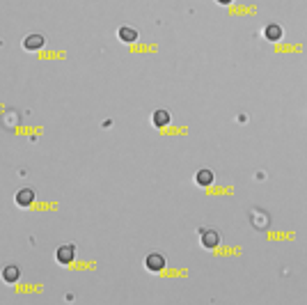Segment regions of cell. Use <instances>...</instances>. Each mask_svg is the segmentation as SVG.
Instances as JSON below:
<instances>
[{
    "label": "cell",
    "instance_id": "6da1fadb",
    "mask_svg": "<svg viewBox=\"0 0 307 305\" xmlns=\"http://www.w3.org/2000/svg\"><path fill=\"white\" fill-rule=\"evenodd\" d=\"M46 46V37L39 35V32H30V35L23 37V48L30 51V53H37V51H42Z\"/></svg>",
    "mask_w": 307,
    "mask_h": 305
},
{
    "label": "cell",
    "instance_id": "7a4b0ae2",
    "mask_svg": "<svg viewBox=\"0 0 307 305\" xmlns=\"http://www.w3.org/2000/svg\"><path fill=\"white\" fill-rule=\"evenodd\" d=\"M200 243L204 250H216L220 243V234L216 229H200Z\"/></svg>",
    "mask_w": 307,
    "mask_h": 305
},
{
    "label": "cell",
    "instance_id": "3957f363",
    "mask_svg": "<svg viewBox=\"0 0 307 305\" xmlns=\"http://www.w3.org/2000/svg\"><path fill=\"white\" fill-rule=\"evenodd\" d=\"M145 269L152 271V273H158V271L165 269V257L160 252H149L145 257Z\"/></svg>",
    "mask_w": 307,
    "mask_h": 305
},
{
    "label": "cell",
    "instance_id": "277c9868",
    "mask_svg": "<svg viewBox=\"0 0 307 305\" xmlns=\"http://www.w3.org/2000/svg\"><path fill=\"white\" fill-rule=\"evenodd\" d=\"M74 257H76V248H74L71 243L60 245L58 250H55V259H58L60 264H71L74 262Z\"/></svg>",
    "mask_w": 307,
    "mask_h": 305
},
{
    "label": "cell",
    "instance_id": "5b68a950",
    "mask_svg": "<svg viewBox=\"0 0 307 305\" xmlns=\"http://www.w3.org/2000/svg\"><path fill=\"white\" fill-rule=\"evenodd\" d=\"M264 37L268 39V42H273V44L282 42V37H284L282 25H278V23H268V25L264 28Z\"/></svg>",
    "mask_w": 307,
    "mask_h": 305
},
{
    "label": "cell",
    "instance_id": "8992f818",
    "mask_svg": "<svg viewBox=\"0 0 307 305\" xmlns=\"http://www.w3.org/2000/svg\"><path fill=\"white\" fill-rule=\"evenodd\" d=\"M16 204L21 207V209H28L30 204L35 202V191L32 188H21V191H16Z\"/></svg>",
    "mask_w": 307,
    "mask_h": 305
},
{
    "label": "cell",
    "instance_id": "52a82bcc",
    "mask_svg": "<svg viewBox=\"0 0 307 305\" xmlns=\"http://www.w3.org/2000/svg\"><path fill=\"white\" fill-rule=\"evenodd\" d=\"M250 221H252V225L257 229H266L268 225H271V218H268V214H266V211H259V209H252Z\"/></svg>",
    "mask_w": 307,
    "mask_h": 305
},
{
    "label": "cell",
    "instance_id": "ba28073f",
    "mask_svg": "<svg viewBox=\"0 0 307 305\" xmlns=\"http://www.w3.org/2000/svg\"><path fill=\"white\" fill-rule=\"evenodd\" d=\"M0 275H2V280H5L7 285H14V282H18V278H21V269H18L16 264H7Z\"/></svg>",
    "mask_w": 307,
    "mask_h": 305
},
{
    "label": "cell",
    "instance_id": "9c48e42d",
    "mask_svg": "<svg viewBox=\"0 0 307 305\" xmlns=\"http://www.w3.org/2000/svg\"><path fill=\"white\" fill-rule=\"evenodd\" d=\"M117 37H119V42L133 44L138 39V30L136 28H131V25H122V28L117 30Z\"/></svg>",
    "mask_w": 307,
    "mask_h": 305
},
{
    "label": "cell",
    "instance_id": "30bf717a",
    "mask_svg": "<svg viewBox=\"0 0 307 305\" xmlns=\"http://www.w3.org/2000/svg\"><path fill=\"white\" fill-rule=\"evenodd\" d=\"M213 177H216V174H213L209 168H202V170H197V172H195V184L207 188V186L213 184Z\"/></svg>",
    "mask_w": 307,
    "mask_h": 305
},
{
    "label": "cell",
    "instance_id": "8fae6325",
    "mask_svg": "<svg viewBox=\"0 0 307 305\" xmlns=\"http://www.w3.org/2000/svg\"><path fill=\"white\" fill-rule=\"evenodd\" d=\"M170 113H167V110H163V108H160V110H154V115H152V124L154 126H158V129H163V126H167L170 124Z\"/></svg>",
    "mask_w": 307,
    "mask_h": 305
},
{
    "label": "cell",
    "instance_id": "7c38bea8",
    "mask_svg": "<svg viewBox=\"0 0 307 305\" xmlns=\"http://www.w3.org/2000/svg\"><path fill=\"white\" fill-rule=\"evenodd\" d=\"M216 2H218V5H223V7H227V5H231L234 0H216Z\"/></svg>",
    "mask_w": 307,
    "mask_h": 305
}]
</instances>
